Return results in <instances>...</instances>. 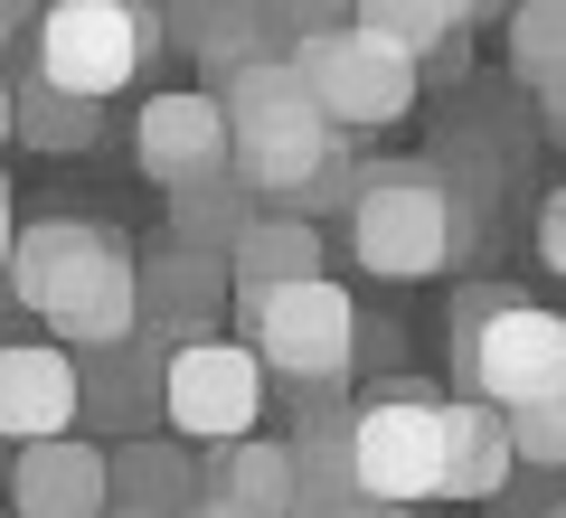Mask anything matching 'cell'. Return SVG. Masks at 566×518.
<instances>
[{"label":"cell","mask_w":566,"mask_h":518,"mask_svg":"<svg viewBox=\"0 0 566 518\" xmlns=\"http://www.w3.org/2000/svg\"><path fill=\"white\" fill-rule=\"evenodd\" d=\"M218 104H227V170L255 189V208H274V218L349 208V189H359L349 133L303 95L293 57H245L237 76H218Z\"/></svg>","instance_id":"1"},{"label":"cell","mask_w":566,"mask_h":518,"mask_svg":"<svg viewBox=\"0 0 566 518\" xmlns=\"http://www.w3.org/2000/svg\"><path fill=\"white\" fill-rule=\"evenodd\" d=\"M10 293H20L29 320H48L66 359L85 349H114V339L142 330V255L95 218H39L10 236Z\"/></svg>","instance_id":"2"},{"label":"cell","mask_w":566,"mask_h":518,"mask_svg":"<svg viewBox=\"0 0 566 518\" xmlns=\"http://www.w3.org/2000/svg\"><path fill=\"white\" fill-rule=\"evenodd\" d=\"M349 245L378 283H416V274H444L463 255V199L434 160H378L359 170L349 189Z\"/></svg>","instance_id":"3"},{"label":"cell","mask_w":566,"mask_h":518,"mask_svg":"<svg viewBox=\"0 0 566 518\" xmlns=\"http://www.w3.org/2000/svg\"><path fill=\"white\" fill-rule=\"evenodd\" d=\"M245 349L264 359V378L303 387V397H331L359 359V302L340 293L331 274H303V283H274V293H245Z\"/></svg>","instance_id":"4"},{"label":"cell","mask_w":566,"mask_h":518,"mask_svg":"<svg viewBox=\"0 0 566 518\" xmlns=\"http://www.w3.org/2000/svg\"><path fill=\"white\" fill-rule=\"evenodd\" d=\"M151 47H161V0H48L29 20V66L85 104L123 95Z\"/></svg>","instance_id":"5"},{"label":"cell","mask_w":566,"mask_h":518,"mask_svg":"<svg viewBox=\"0 0 566 518\" xmlns=\"http://www.w3.org/2000/svg\"><path fill=\"white\" fill-rule=\"evenodd\" d=\"M283 57H293L303 95L322 104L340 133H378V123H406V114H416V85H424V66L406 57V47H387L378 29H359V20L312 29V39H293Z\"/></svg>","instance_id":"6"},{"label":"cell","mask_w":566,"mask_h":518,"mask_svg":"<svg viewBox=\"0 0 566 518\" xmlns=\"http://www.w3.org/2000/svg\"><path fill=\"white\" fill-rule=\"evenodd\" d=\"M453 359L482 405H520L566 378V311H538L520 293H472L453 320Z\"/></svg>","instance_id":"7"},{"label":"cell","mask_w":566,"mask_h":518,"mask_svg":"<svg viewBox=\"0 0 566 518\" xmlns=\"http://www.w3.org/2000/svg\"><path fill=\"white\" fill-rule=\"evenodd\" d=\"M444 415L453 397L434 387H387V397L349 405V472H359V499H444Z\"/></svg>","instance_id":"8"},{"label":"cell","mask_w":566,"mask_h":518,"mask_svg":"<svg viewBox=\"0 0 566 518\" xmlns=\"http://www.w3.org/2000/svg\"><path fill=\"white\" fill-rule=\"evenodd\" d=\"M161 415L180 443H237L264 415V359L245 339H180L161 368Z\"/></svg>","instance_id":"9"},{"label":"cell","mask_w":566,"mask_h":518,"mask_svg":"<svg viewBox=\"0 0 566 518\" xmlns=\"http://www.w3.org/2000/svg\"><path fill=\"white\" fill-rule=\"evenodd\" d=\"M227 293H237L227 255H199V245H161V255L142 264V339H161V349H180V339H218Z\"/></svg>","instance_id":"10"},{"label":"cell","mask_w":566,"mask_h":518,"mask_svg":"<svg viewBox=\"0 0 566 518\" xmlns=\"http://www.w3.org/2000/svg\"><path fill=\"white\" fill-rule=\"evenodd\" d=\"M133 160L161 189L218 180V170H227V104L218 95H151L133 114Z\"/></svg>","instance_id":"11"},{"label":"cell","mask_w":566,"mask_h":518,"mask_svg":"<svg viewBox=\"0 0 566 518\" xmlns=\"http://www.w3.org/2000/svg\"><path fill=\"white\" fill-rule=\"evenodd\" d=\"M76 434V359L57 339H0V443Z\"/></svg>","instance_id":"12"},{"label":"cell","mask_w":566,"mask_h":518,"mask_svg":"<svg viewBox=\"0 0 566 518\" xmlns=\"http://www.w3.org/2000/svg\"><path fill=\"white\" fill-rule=\"evenodd\" d=\"M161 368L170 349L161 339H114V349H85L76 359V424H104V434H142L151 405H161Z\"/></svg>","instance_id":"13"},{"label":"cell","mask_w":566,"mask_h":518,"mask_svg":"<svg viewBox=\"0 0 566 518\" xmlns=\"http://www.w3.org/2000/svg\"><path fill=\"white\" fill-rule=\"evenodd\" d=\"M10 518H104V443L48 434L10 462Z\"/></svg>","instance_id":"14"},{"label":"cell","mask_w":566,"mask_h":518,"mask_svg":"<svg viewBox=\"0 0 566 518\" xmlns=\"http://www.w3.org/2000/svg\"><path fill=\"white\" fill-rule=\"evenodd\" d=\"M199 518H293V443H208V472H199Z\"/></svg>","instance_id":"15"},{"label":"cell","mask_w":566,"mask_h":518,"mask_svg":"<svg viewBox=\"0 0 566 518\" xmlns=\"http://www.w3.org/2000/svg\"><path fill=\"white\" fill-rule=\"evenodd\" d=\"M189 509H199V462H189V443L123 434L104 453V518H189Z\"/></svg>","instance_id":"16"},{"label":"cell","mask_w":566,"mask_h":518,"mask_svg":"<svg viewBox=\"0 0 566 518\" xmlns=\"http://www.w3.org/2000/svg\"><path fill=\"white\" fill-rule=\"evenodd\" d=\"M161 39L189 47L208 76H237L245 57H283L264 0H161Z\"/></svg>","instance_id":"17"},{"label":"cell","mask_w":566,"mask_h":518,"mask_svg":"<svg viewBox=\"0 0 566 518\" xmlns=\"http://www.w3.org/2000/svg\"><path fill=\"white\" fill-rule=\"evenodd\" d=\"M293 518H359V472H349V405H312L293 443Z\"/></svg>","instance_id":"18"},{"label":"cell","mask_w":566,"mask_h":518,"mask_svg":"<svg viewBox=\"0 0 566 518\" xmlns=\"http://www.w3.org/2000/svg\"><path fill=\"white\" fill-rule=\"evenodd\" d=\"M520 453H510V415L482 397H453L444 415V499H501Z\"/></svg>","instance_id":"19"},{"label":"cell","mask_w":566,"mask_h":518,"mask_svg":"<svg viewBox=\"0 0 566 518\" xmlns=\"http://www.w3.org/2000/svg\"><path fill=\"white\" fill-rule=\"evenodd\" d=\"M227 274H237V302H245V293H274V283L322 274V226H312V218H274V208H255V226L227 245Z\"/></svg>","instance_id":"20"},{"label":"cell","mask_w":566,"mask_h":518,"mask_svg":"<svg viewBox=\"0 0 566 518\" xmlns=\"http://www.w3.org/2000/svg\"><path fill=\"white\" fill-rule=\"evenodd\" d=\"M482 10V0H349V20L359 29H378L387 47H406V57H444V66H463V20Z\"/></svg>","instance_id":"21"},{"label":"cell","mask_w":566,"mask_h":518,"mask_svg":"<svg viewBox=\"0 0 566 518\" xmlns=\"http://www.w3.org/2000/svg\"><path fill=\"white\" fill-rule=\"evenodd\" d=\"M95 133H104V114L85 95L48 85L39 66L10 76V141H29V151H95Z\"/></svg>","instance_id":"22"},{"label":"cell","mask_w":566,"mask_h":518,"mask_svg":"<svg viewBox=\"0 0 566 518\" xmlns=\"http://www.w3.org/2000/svg\"><path fill=\"white\" fill-rule=\"evenodd\" d=\"M255 226V189L237 180V170H218V180H189L170 189V245H199V255H227V245Z\"/></svg>","instance_id":"23"},{"label":"cell","mask_w":566,"mask_h":518,"mask_svg":"<svg viewBox=\"0 0 566 518\" xmlns=\"http://www.w3.org/2000/svg\"><path fill=\"white\" fill-rule=\"evenodd\" d=\"M501 415H510V453L528 472H566V378L538 387V397H520V405H501Z\"/></svg>","instance_id":"24"},{"label":"cell","mask_w":566,"mask_h":518,"mask_svg":"<svg viewBox=\"0 0 566 518\" xmlns=\"http://www.w3.org/2000/svg\"><path fill=\"white\" fill-rule=\"evenodd\" d=\"M510 66H520L528 85L566 76V10L557 0H520V10H510Z\"/></svg>","instance_id":"25"},{"label":"cell","mask_w":566,"mask_h":518,"mask_svg":"<svg viewBox=\"0 0 566 518\" xmlns=\"http://www.w3.org/2000/svg\"><path fill=\"white\" fill-rule=\"evenodd\" d=\"M264 20H274V39H312V29H340L349 20V0H264Z\"/></svg>","instance_id":"26"},{"label":"cell","mask_w":566,"mask_h":518,"mask_svg":"<svg viewBox=\"0 0 566 518\" xmlns=\"http://www.w3.org/2000/svg\"><path fill=\"white\" fill-rule=\"evenodd\" d=\"M538 264H547V274H566V189L538 208Z\"/></svg>","instance_id":"27"},{"label":"cell","mask_w":566,"mask_h":518,"mask_svg":"<svg viewBox=\"0 0 566 518\" xmlns=\"http://www.w3.org/2000/svg\"><path fill=\"white\" fill-rule=\"evenodd\" d=\"M29 20H39V0H0V47L20 39V29H29Z\"/></svg>","instance_id":"28"},{"label":"cell","mask_w":566,"mask_h":518,"mask_svg":"<svg viewBox=\"0 0 566 518\" xmlns=\"http://www.w3.org/2000/svg\"><path fill=\"white\" fill-rule=\"evenodd\" d=\"M10 236H20V208H10V170H0V264H10Z\"/></svg>","instance_id":"29"},{"label":"cell","mask_w":566,"mask_h":518,"mask_svg":"<svg viewBox=\"0 0 566 518\" xmlns=\"http://www.w3.org/2000/svg\"><path fill=\"white\" fill-rule=\"evenodd\" d=\"M538 95H547V123H557V141H566V76H557V85H538Z\"/></svg>","instance_id":"30"},{"label":"cell","mask_w":566,"mask_h":518,"mask_svg":"<svg viewBox=\"0 0 566 518\" xmlns=\"http://www.w3.org/2000/svg\"><path fill=\"white\" fill-rule=\"evenodd\" d=\"M359 518H416V509H397V499H359Z\"/></svg>","instance_id":"31"},{"label":"cell","mask_w":566,"mask_h":518,"mask_svg":"<svg viewBox=\"0 0 566 518\" xmlns=\"http://www.w3.org/2000/svg\"><path fill=\"white\" fill-rule=\"evenodd\" d=\"M0 141H10V76H0Z\"/></svg>","instance_id":"32"},{"label":"cell","mask_w":566,"mask_h":518,"mask_svg":"<svg viewBox=\"0 0 566 518\" xmlns=\"http://www.w3.org/2000/svg\"><path fill=\"white\" fill-rule=\"evenodd\" d=\"M501 518H547V499H528V509H501Z\"/></svg>","instance_id":"33"},{"label":"cell","mask_w":566,"mask_h":518,"mask_svg":"<svg viewBox=\"0 0 566 518\" xmlns=\"http://www.w3.org/2000/svg\"><path fill=\"white\" fill-rule=\"evenodd\" d=\"M547 518H566V499H547Z\"/></svg>","instance_id":"34"},{"label":"cell","mask_w":566,"mask_h":518,"mask_svg":"<svg viewBox=\"0 0 566 518\" xmlns=\"http://www.w3.org/2000/svg\"><path fill=\"white\" fill-rule=\"evenodd\" d=\"M557 10H566V0H557Z\"/></svg>","instance_id":"35"},{"label":"cell","mask_w":566,"mask_h":518,"mask_svg":"<svg viewBox=\"0 0 566 518\" xmlns=\"http://www.w3.org/2000/svg\"><path fill=\"white\" fill-rule=\"evenodd\" d=\"M189 518H199V509H189Z\"/></svg>","instance_id":"36"}]
</instances>
